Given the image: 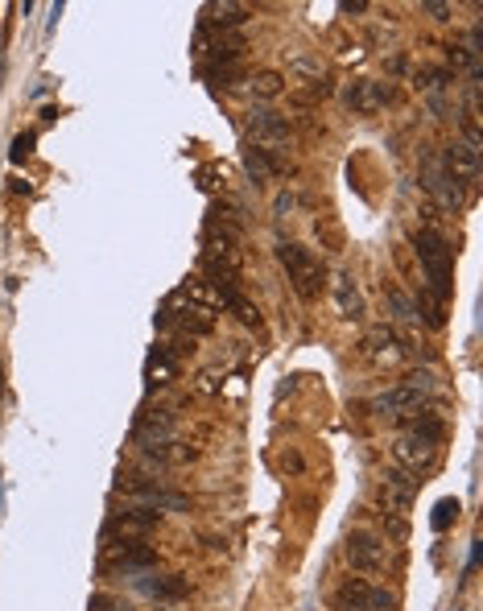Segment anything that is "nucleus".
I'll return each instance as SVG.
<instances>
[{
  "label": "nucleus",
  "instance_id": "obj_1",
  "mask_svg": "<svg viewBox=\"0 0 483 611\" xmlns=\"http://www.w3.org/2000/svg\"><path fill=\"white\" fill-rule=\"evenodd\" d=\"M413 252H418L421 273H426V290L438 301H446L451 298V277H454V248L434 227H421V232H413Z\"/></svg>",
  "mask_w": 483,
  "mask_h": 611
},
{
  "label": "nucleus",
  "instance_id": "obj_2",
  "mask_svg": "<svg viewBox=\"0 0 483 611\" xmlns=\"http://www.w3.org/2000/svg\"><path fill=\"white\" fill-rule=\"evenodd\" d=\"M116 496H124L129 508H149V513H186L191 508V500L182 492H174V488L149 479V475H129L116 488Z\"/></svg>",
  "mask_w": 483,
  "mask_h": 611
},
{
  "label": "nucleus",
  "instance_id": "obj_3",
  "mask_svg": "<svg viewBox=\"0 0 483 611\" xmlns=\"http://www.w3.org/2000/svg\"><path fill=\"white\" fill-rule=\"evenodd\" d=\"M277 260L285 265V273H290L298 298H306V301L318 298V293H322V281H326V268H322V260L314 257L310 248H301V244H277Z\"/></svg>",
  "mask_w": 483,
  "mask_h": 611
},
{
  "label": "nucleus",
  "instance_id": "obj_4",
  "mask_svg": "<svg viewBox=\"0 0 483 611\" xmlns=\"http://www.w3.org/2000/svg\"><path fill=\"white\" fill-rule=\"evenodd\" d=\"M343 558L355 574H385L388 566V541L372 529H355L343 541Z\"/></svg>",
  "mask_w": 483,
  "mask_h": 611
},
{
  "label": "nucleus",
  "instance_id": "obj_5",
  "mask_svg": "<svg viewBox=\"0 0 483 611\" xmlns=\"http://www.w3.org/2000/svg\"><path fill=\"white\" fill-rule=\"evenodd\" d=\"M331 607L335 611H393L397 599L385 587H372L368 579H343L331 595Z\"/></svg>",
  "mask_w": 483,
  "mask_h": 611
},
{
  "label": "nucleus",
  "instance_id": "obj_6",
  "mask_svg": "<svg viewBox=\"0 0 483 611\" xmlns=\"http://www.w3.org/2000/svg\"><path fill=\"white\" fill-rule=\"evenodd\" d=\"M248 140H252V149L260 153H281L290 145V120L273 112V107H252L248 112Z\"/></svg>",
  "mask_w": 483,
  "mask_h": 611
},
{
  "label": "nucleus",
  "instance_id": "obj_7",
  "mask_svg": "<svg viewBox=\"0 0 483 611\" xmlns=\"http://www.w3.org/2000/svg\"><path fill=\"white\" fill-rule=\"evenodd\" d=\"M161 525V513H149V508H124V513L107 516V541H145L153 529Z\"/></svg>",
  "mask_w": 483,
  "mask_h": 611
},
{
  "label": "nucleus",
  "instance_id": "obj_8",
  "mask_svg": "<svg viewBox=\"0 0 483 611\" xmlns=\"http://www.w3.org/2000/svg\"><path fill=\"white\" fill-rule=\"evenodd\" d=\"M393 459H397L401 471L421 475L438 462V442H429V438H421V434H409L405 429V434L393 442Z\"/></svg>",
  "mask_w": 483,
  "mask_h": 611
},
{
  "label": "nucleus",
  "instance_id": "obj_9",
  "mask_svg": "<svg viewBox=\"0 0 483 611\" xmlns=\"http://www.w3.org/2000/svg\"><path fill=\"white\" fill-rule=\"evenodd\" d=\"M104 566L107 570H129V574H145V570L157 566V549L145 546V541H107Z\"/></svg>",
  "mask_w": 483,
  "mask_h": 611
},
{
  "label": "nucleus",
  "instance_id": "obj_10",
  "mask_svg": "<svg viewBox=\"0 0 483 611\" xmlns=\"http://www.w3.org/2000/svg\"><path fill=\"white\" fill-rule=\"evenodd\" d=\"M421 405H426V393H418V388H409V385H393L372 397L376 418H413Z\"/></svg>",
  "mask_w": 483,
  "mask_h": 611
},
{
  "label": "nucleus",
  "instance_id": "obj_11",
  "mask_svg": "<svg viewBox=\"0 0 483 611\" xmlns=\"http://www.w3.org/2000/svg\"><path fill=\"white\" fill-rule=\"evenodd\" d=\"M388 99H397V91L385 87V83H372V79H355V83L343 87V104L352 107L355 116H372V112H380Z\"/></svg>",
  "mask_w": 483,
  "mask_h": 611
},
{
  "label": "nucleus",
  "instance_id": "obj_12",
  "mask_svg": "<svg viewBox=\"0 0 483 611\" xmlns=\"http://www.w3.org/2000/svg\"><path fill=\"white\" fill-rule=\"evenodd\" d=\"M380 508L385 513H409V505H413V496H418V479L409 471H401V467H393V471H385V479H380Z\"/></svg>",
  "mask_w": 483,
  "mask_h": 611
},
{
  "label": "nucleus",
  "instance_id": "obj_13",
  "mask_svg": "<svg viewBox=\"0 0 483 611\" xmlns=\"http://www.w3.org/2000/svg\"><path fill=\"white\" fill-rule=\"evenodd\" d=\"M174 413L170 409H145L137 418V426H132V438H137V446L145 451V446H157V442H174Z\"/></svg>",
  "mask_w": 483,
  "mask_h": 611
},
{
  "label": "nucleus",
  "instance_id": "obj_14",
  "mask_svg": "<svg viewBox=\"0 0 483 611\" xmlns=\"http://www.w3.org/2000/svg\"><path fill=\"white\" fill-rule=\"evenodd\" d=\"M248 17H252V9H248V4H240V0H211V4L203 9V25H199V30L236 33Z\"/></svg>",
  "mask_w": 483,
  "mask_h": 611
},
{
  "label": "nucleus",
  "instance_id": "obj_15",
  "mask_svg": "<svg viewBox=\"0 0 483 611\" xmlns=\"http://www.w3.org/2000/svg\"><path fill=\"white\" fill-rule=\"evenodd\" d=\"M364 355L372 364L388 368V364H401V360H405V344H401V335L393 331V327H372L364 339Z\"/></svg>",
  "mask_w": 483,
  "mask_h": 611
},
{
  "label": "nucleus",
  "instance_id": "obj_16",
  "mask_svg": "<svg viewBox=\"0 0 483 611\" xmlns=\"http://www.w3.org/2000/svg\"><path fill=\"white\" fill-rule=\"evenodd\" d=\"M203 277L219 293H240V265L232 252H203Z\"/></svg>",
  "mask_w": 483,
  "mask_h": 611
},
{
  "label": "nucleus",
  "instance_id": "obj_17",
  "mask_svg": "<svg viewBox=\"0 0 483 611\" xmlns=\"http://www.w3.org/2000/svg\"><path fill=\"white\" fill-rule=\"evenodd\" d=\"M426 191L438 199L446 211H459L462 207V186H459V178H454L442 161H429L426 165Z\"/></svg>",
  "mask_w": 483,
  "mask_h": 611
},
{
  "label": "nucleus",
  "instance_id": "obj_18",
  "mask_svg": "<svg viewBox=\"0 0 483 611\" xmlns=\"http://www.w3.org/2000/svg\"><path fill=\"white\" fill-rule=\"evenodd\" d=\"M331 298H335V310H339V318H347V322H360V318H364V293H360L355 277H347V273H335V277H331Z\"/></svg>",
  "mask_w": 483,
  "mask_h": 611
},
{
  "label": "nucleus",
  "instance_id": "obj_19",
  "mask_svg": "<svg viewBox=\"0 0 483 611\" xmlns=\"http://www.w3.org/2000/svg\"><path fill=\"white\" fill-rule=\"evenodd\" d=\"M199 50L211 58V63H219V66H232L244 54V38L240 33H211V30H199Z\"/></svg>",
  "mask_w": 483,
  "mask_h": 611
},
{
  "label": "nucleus",
  "instance_id": "obj_20",
  "mask_svg": "<svg viewBox=\"0 0 483 611\" xmlns=\"http://www.w3.org/2000/svg\"><path fill=\"white\" fill-rule=\"evenodd\" d=\"M442 165L459 178V182H479V149H471L467 140H454V145H446V157H442Z\"/></svg>",
  "mask_w": 483,
  "mask_h": 611
},
{
  "label": "nucleus",
  "instance_id": "obj_21",
  "mask_svg": "<svg viewBox=\"0 0 483 611\" xmlns=\"http://www.w3.org/2000/svg\"><path fill=\"white\" fill-rule=\"evenodd\" d=\"M137 587L149 595V599H170V603H178V599H186V579H178V574H140L137 579Z\"/></svg>",
  "mask_w": 483,
  "mask_h": 611
},
{
  "label": "nucleus",
  "instance_id": "obj_22",
  "mask_svg": "<svg viewBox=\"0 0 483 611\" xmlns=\"http://www.w3.org/2000/svg\"><path fill=\"white\" fill-rule=\"evenodd\" d=\"M182 298L191 301V306H203V310H232V301L240 298V293H219L215 285H207V281H191L182 290Z\"/></svg>",
  "mask_w": 483,
  "mask_h": 611
},
{
  "label": "nucleus",
  "instance_id": "obj_23",
  "mask_svg": "<svg viewBox=\"0 0 483 611\" xmlns=\"http://www.w3.org/2000/svg\"><path fill=\"white\" fill-rule=\"evenodd\" d=\"M145 380H149V388H165L178 380V360L174 355H165L161 347H153L149 360H145Z\"/></svg>",
  "mask_w": 483,
  "mask_h": 611
},
{
  "label": "nucleus",
  "instance_id": "obj_24",
  "mask_svg": "<svg viewBox=\"0 0 483 611\" xmlns=\"http://www.w3.org/2000/svg\"><path fill=\"white\" fill-rule=\"evenodd\" d=\"M244 174H248V182H252V186H265V182H273V174H277V165L268 161V153H260V149H244Z\"/></svg>",
  "mask_w": 483,
  "mask_h": 611
},
{
  "label": "nucleus",
  "instance_id": "obj_25",
  "mask_svg": "<svg viewBox=\"0 0 483 611\" xmlns=\"http://www.w3.org/2000/svg\"><path fill=\"white\" fill-rule=\"evenodd\" d=\"M248 83H252V96L257 99H277L281 91H285V79H281L277 71H260V75H252Z\"/></svg>",
  "mask_w": 483,
  "mask_h": 611
},
{
  "label": "nucleus",
  "instance_id": "obj_26",
  "mask_svg": "<svg viewBox=\"0 0 483 611\" xmlns=\"http://www.w3.org/2000/svg\"><path fill=\"white\" fill-rule=\"evenodd\" d=\"M145 454H149L153 462H191L194 459L191 446H178V442H157V446H145Z\"/></svg>",
  "mask_w": 483,
  "mask_h": 611
},
{
  "label": "nucleus",
  "instance_id": "obj_27",
  "mask_svg": "<svg viewBox=\"0 0 483 611\" xmlns=\"http://www.w3.org/2000/svg\"><path fill=\"white\" fill-rule=\"evenodd\" d=\"M290 75L306 79V83L314 87L322 75H326V71H322V63H318V58H310V54H293V58H290Z\"/></svg>",
  "mask_w": 483,
  "mask_h": 611
},
{
  "label": "nucleus",
  "instance_id": "obj_28",
  "mask_svg": "<svg viewBox=\"0 0 483 611\" xmlns=\"http://www.w3.org/2000/svg\"><path fill=\"white\" fill-rule=\"evenodd\" d=\"M199 186H203V191L227 186V165H224V161H211V165H203V170H199Z\"/></svg>",
  "mask_w": 483,
  "mask_h": 611
},
{
  "label": "nucleus",
  "instance_id": "obj_29",
  "mask_svg": "<svg viewBox=\"0 0 483 611\" xmlns=\"http://www.w3.org/2000/svg\"><path fill=\"white\" fill-rule=\"evenodd\" d=\"M388 301H393V310H397V318L418 322V306H413V301H409L401 290H388Z\"/></svg>",
  "mask_w": 483,
  "mask_h": 611
},
{
  "label": "nucleus",
  "instance_id": "obj_30",
  "mask_svg": "<svg viewBox=\"0 0 483 611\" xmlns=\"http://www.w3.org/2000/svg\"><path fill=\"white\" fill-rule=\"evenodd\" d=\"M232 310L240 314V322H244V327H257V331H260V310L248 298H236V301H232Z\"/></svg>",
  "mask_w": 483,
  "mask_h": 611
},
{
  "label": "nucleus",
  "instance_id": "obj_31",
  "mask_svg": "<svg viewBox=\"0 0 483 611\" xmlns=\"http://www.w3.org/2000/svg\"><path fill=\"white\" fill-rule=\"evenodd\" d=\"M454 516H459V500H442V505L434 508V529H438V533H442V529L451 525Z\"/></svg>",
  "mask_w": 483,
  "mask_h": 611
},
{
  "label": "nucleus",
  "instance_id": "obj_32",
  "mask_svg": "<svg viewBox=\"0 0 483 611\" xmlns=\"http://www.w3.org/2000/svg\"><path fill=\"white\" fill-rule=\"evenodd\" d=\"M421 13H426V17H434V21H451V4H442V0H426V4H421Z\"/></svg>",
  "mask_w": 483,
  "mask_h": 611
},
{
  "label": "nucleus",
  "instance_id": "obj_33",
  "mask_svg": "<svg viewBox=\"0 0 483 611\" xmlns=\"http://www.w3.org/2000/svg\"><path fill=\"white\" fill-rule=\"evenodd\" d=\"M293 207H298V199H293V194H277V203H273V211H277V219H290Z\"/></svg>",
  "mask_w": 483,
  "mask_h": 611
},
{
  "label": "nucleus",
  "instance_id": "obj_34",
  "mask_svg": "<svg viewBox=\"0 0 483 611\" xmlns=\"http://www.w3.org/2000/svg\"><path fill=\"white\" fill-rule=\"evenodd\" d=\"M33 153V137H17L13 140V161H25Z\"/></svg>",
  "mask_w": 483,
  "mask_h": 611
},
{
  "label": "nucleus",
  "instance_id": "obj_35",
  "mask_svg": "<svg viewBox=\"0 0 483 611\" xmlns=\"http://www.w3.org/2000/svg\"><path fill=\"white\" fill-rule=\"evenodd\" d=\"M339 9H343V13H364L368 4H364V0H343V4H339Z\"/></svg>",
  "mask_w": 483,
  "mask_h": 611
}]
</instances>
